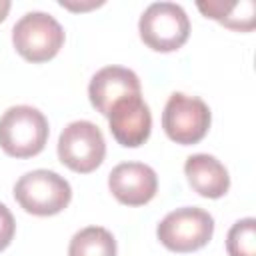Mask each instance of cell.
I'll return each instance as SVG.
<instances>
[{
    "instance_id": "obj_4",
    "label": "cell",
    "mask_w": 256,
    "mask_h": 256,
    "mask_svg": "<svg viewBox=\"0 0 256 256\" xmlns=\"http://www.w3.org/2000/svg\"><path fill=\"white\" fill-rule=\"evenodd\" d=\"M12 44L28 62H46L54 58L64 44L60 22L46 12H26L12 28Z\"/></svg>"
},
{
    "instance_id": "obj_13",
    "label": "cell",
    "mask_w": 256,
    "mask_h": 256,
    "mask_svg": "<svg viewBox=\"0 0 256 256\" xmlns=\"http://www.w3.org/2000/svg\"><path fill=\"white\" fill-rule=\"evenodd\" d=\"M68 256H116V240L102 226H86L72 236Z\"/></svg>"
},
{
    "instance_id": "obj_1",
    "label": "cell",
    "mask_w": 256,
    "mask_h": 256,
    "mask_svg": "<svg viewBox=\"0 0 256 256\" xmlns=\"http://www.w3.org/2000/svg\"><path fill=\"white\" fill-rule=\"evenodd\" d=\"M50 128L34 106H12L0 116V148L12 158H32L46 146Z\"/></svg>"
},
{
    "instance_id": "obj_7",
    "label": "cell",
    "mask_w": 256,
    "mask_h": 256,
    "mask_svg": "<svg viewBox=\"0 0 256 256\" xmlns=\"http://www.w3.org/2000/svg\"><path fill=\"white\" fill-rule=\"evenodd\" d=\"M106 156V142L100 128L88 120L70 122L58 138V158L78 174L96 170Z\"/></svg>"
},
{
    "instance_id": "obj_9",
    "label": "cell",
    "mask_w": 256,
    "mask_h": 256,
    "mask_svg": "<svg viewBox=\"0 0 256 256\" xmlns=\"http://www.w3.org/2000/svg\"><path fill=\"white\" fill-rule=\"evenodd\" d=\"M108 188L120 204L142 206L156 196L158 176L148 164L122 162L108 174Z\"/></svg>"
},
{
    "instance_id": "obj_14",
    "label": "cell",
    "mask_w": 256,
    "mask_h": 256,
    "mask_svg": "<svg viewBox=\"0 0 256 256\" xmlns=\"http://www.w3.org/2000/svg\"><path fill=\"white\" fill-rule=\"evenodd\" d=\"M228 256H256V220L242 218L232 224L226 236Z\"/></svg>"
},
{
    "instance_id": "obj_11",
    "label": "cell",
    "mask_w": 256,
    "mask_h": 256,
    "mask_svg": "<svg viewBox=\"0 0 256 256\" xmlns=\"http://www.w3.org/2000/svg\"><path fill=\"white\" fill-rule=\"evenodd\" d=\"M188 184L204 198H222L230 188L226 166L210 154H192L184 162Z\"/></svg>"
},
{
    "instance_id": "obj_6",
    "label": "cell",
    "mask_w": 256,
    "mask_h": 256,
    "mask_svg": "<svg viewBox=\"0 0 256 256\" xmlns=\"http://www.w3.org/2000/svg\"><path fill=\"white\" fill-rule=\"evenodd\" d=\"M210 122L212 114L202 98L174 92L166 100L162 112V128L172 142L182 146L200 142L208 134Z\"/></svg>"
},
{
    "instance_id": "obj_17",
    "label": "cell",
    "mask_w": 256,
    "mask_h": 256,
    "mask_svg": "<svg viewBox=\"0 0 256 256\" xmlns=\"http://www.w3.org/2000/svg\"><path fill=\"white\" fill-rule=\"evenodd\" d=\"M10 12V0H0V22L8 16Z\"/></svg>"
},
{
    "instance_id": "obj_3",
    "label": "cell",
    "mask_w": 256,
    "mask_h": 256,
    "mask_svg": "<svg viewBox=\"0 0 256 256\" xmlns=\"http://www.w3.org/2000/svg\"><path fill=\"white\" fill-rule=\"evenodd\" d=\"M142 42L154 52H174L190 36V20L182 6L174 2L150 4L138 22Z\"/></svg>"
},
{
    "instance_id": "obj_15",
    "label": "cell",
    "mask_w": 256,
    "mask_h": 256,
    "mask_svg": "<svg viewBox=\"0 0 256 256\" xmlns=\"http://www.w3.org/2000/svg\"><path fill=\"white\" fill-rule=\"evenodd\" d=\"M14 232H16V222H14V216L12 212L0 202V250L8 248L12 238H14Z\"/></svg>"
},
{
    "instance_id": "obj_12",
    "label": "cell",
    "mask_w": 256,
    "mask_h": 256,
    "mask_svg": "<svg viewBox=\"0 0 256 256\" xmlns=\"http://www.w3.org/2000/svg\"><path fill=\"white\" fill-rule=\"evenodd\" d=\"M198 10L222 26L238 32H250L256 26V6L252 0H240V2H220V0H200L196 2Z\"/></svg>"
},
{
    "instance_id": "obj_16",
    "label": "cell",
    "mask_w": 256,
    "mask_h": 256,
    "mask_svg": "<svg viewBox=\"0 0 256 256\" xmlns=\"http://www.w3.org/2000/svg\"><path fill=\"white\" fill-rule=\"evenodd\" d=\"M104 2H96V0H92V2H88V4H76V2H68V0H62L60 2V6L62 8H68V10H74V12H82V10H92V8H98V6H102Z\"/></svg>"
},
{
    "instance_id": "obj_5",
    "label": "cell",
    "mask_w": 256,
    "mask_h": 256,
    "mask_svg": "<svg viewBox=\"0 0 256 256\" xmlns=\"http://www.w3.org/2000/svg\"><path fill=\"white\" fill-rule=\"evenodd\" d=\"M212 232H214L212 216L196 206H184L172 210L160 220L156 228V236L160 244L178 254L194 252L206 246L212 238Z\"/></svg>"
},
{
    "instance_id": "obj_2",
    "label": "cell",
    "mask_w": 256,
    "mask_h": 256,
    "mask_svg": "<svg viewBox=\"0 0 256 256\" xmlns=\"http://www.w3.org/2000/svg\"><path fill=\"white\" fill-rule=\"evenodd\" d=\"M14 198L28 214L54 216L70 204L72 188L58 172L40 168L18 178L14 184Z\"/></svg>"
},
{
    "instance_id": "obj_8",
    "label": "cell",
    "mask_w": 256,
    "mask_h": 256,
    "mask_svg": "<svg viewBox=\"0 0 256 256\" xmlns=\"http://www.w3.org/2000/svg\"><path fill=\"white\" fill-rule=\"evenodd\" d=\"M108 128L114 140L126 148L144 144L152 130V114L140 94L118 100L108 114Z\"/></svg>"
},
{
    "instance_id": "obj_10",
    "label": "cell",
    "mask_w": 256,
    "mask_h": 256,
    "mask_svg": "<svg viewBox=\"0 0 256 256\" xmlns=\"http://www.w3.org/2000/svg\"><path fill=\"white\" fill-rule=\"evenodd\" d=\"M140 94V80L136 72L124 66H106L100 68L90 84H88V98L90 104L104 116L110 114L112 106L128 96Z\"/></svg>"
}]
</instances>
